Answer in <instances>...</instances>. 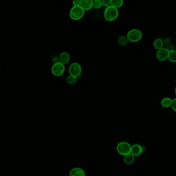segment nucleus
Masks as SVG:
<instances>
[{"label": "nucleus", "mask_w": 176, "mask_h": 176, "mask_svg": "<svg viewBox=\"0 0 176 176\" xmlns=\"http://www.w3.org/2000/svg\"><path fill=\"white\" fill-rule=\"evenodd\" d=\"M102 6L101 0H93V8L100 9Z\"/></svg>", "instance_id": "obj_18"}, {"label": "nucleus", "mask_w": 176, "mask_h": 176, "mask_svg": "<svg viewBox=\"0 0 176 176\" xmlns=\"http://www.w3.org/2000/svg\"><path fill=\"white\" fill-rule=\"evenodd\" d=\"M132 145L127 142H121L117 144L116 150L117 152L122 156H125L131 153Z\"/></svg>", "instance_id": "obj_4"}, {"label": "nucleus", "mask_w": 176, "mask_h": 176, "mask_svg": "<svg viewBox=\"0 0 176 176\" xmlns=\"http://www.w3.org/2000/svg\"><path fill=\"white\" fill-rule=\"evenodd\" d=\"M52 62H53L54 64H55V63H57V62H59V58H58V57H56V56H54L53 58H52Z\"/></svg>", "instance_id": "obj_25"}, {"label": "nucleus", "mask_w": 176, "mask_h": 176, "mask_svg": "<svg viewBox=\"0 0 176 176\" xmlns=\"http://www.w3.org/2000/svg\"><path fill=\"white\" fill-rule=\"evenodd\" d=\"M145 151V147L142 145L135 144L132 145L131 147V153L135 157H137L140 156Z\"/></svg>", "instance_id": "obj_8"}, {"label": "nucleus", "mask_w": 176, "mask_h": 176, "mask_svg": "<svg viewBox=\"0 0 176 176\" xmlns=\"http://www.w3.org/2000/svg\"><path fill=\"white\" fill-rule=\"evenodd\" d=\"M129 42L132 43L139 42L143 37V34L140 30L138 29H132L128 32L127 35Z\"/></svg>", "instance_id": "obj_3"}, {"label": "nucleus", "mask_w": 176, "mask_h": 176, "mask_svg": "<svg viewBox=\"0 0 176 176\" xmlns=\"http://www.w3.org/2000/svg\"><path fill=\"white\" fill-rule=\"evenodd\" d=\"M173 100L169 97H165L161 101V105L162 108L167 109L171 107Z\"/></svg>", "instance_id": "obj_11"}, {"label": "nucleus", "mask_w": 176, "mask_h": 176, "mask_svg": "<svg viewBox=\"0 0 176 176\" xmlns=\"http://www.w3.org/2000/svg\"><path fill=\"white\" fill-rule=\"evenodd\" d=\"M69 175L71 176H84L85 173L82 168L75 167L70 171Z\"/></svg>", "instance_id": "obj_12"}, {"label": "nucleus", "mask_w": 176, "mask_h": 176, "mask_svg": "<svg viewBox=\"0 0 176 176\" xmlns=\"http://www.w3.org/2000/svg\"><path fill=\"white\" fill-rule=\"evenodd\" d=\"M163 41L161 38H157L153 42V46L156 50H158L161 49L163 48L164 46Z\"/></svg>", "instance_id": "obj_14"}, {"label": "nucleus", "mask_w": 176, "mask_h": 176, "mask_svg": "<svg viewBox=\"0 0 176 176\" xmlns=\"http://www.w3.org/2000/svg\"><path fill=\"white\" fill-rule=\"evenodd\" d=\"M129 42V41L128 40V38L127 36H120L118 38V43L122 46L126 45Z\"/></svg>", "instance_id": "obj_15"}, {"label": "nucleus", "mask_w": 176, "mask_h": 176, "mask_svg": "<svg viewBox=\"0 0 176 176\" xmlns=\"http://www.w3.org/2000/svg\"><path fill=\"white\" fill-rule=\"evenodd\" d=\"M102 6L104 7L109 6L111 5V0H101Z\"/></svg>", "instance_id": "obj_20"}, {"label": "nucleus", "mask_w": 176, "mask_h": 176, "mask_svg": "<svg viewBox=\"0 0 176 176\" xmlns=\"http://www.w3.org/2000/svg\"><path fill=\"white\" fill-rule=\"evenodd\" d=\"M168 54L169 51L166 48H163L157 50L156 56L158 61L164 62L168 59Z\"/></svg>", "instance_id": "obj_7"}, {"label": "nucleus", "mask_w": 176, "mask_h": 176, "mask_svg": "<svg viewBox=\"0 0 176 176\" xmlns=\"http://www.w3.org/2000/svg\"><path fill=\"white\" fill-rule=\"evenodd\" d=\"M59 62L64 65L68 64L70 61V55L66 52H62L59 56Z\"/></svg>", "instance_id": "obj_10"}, {"label": "nucleus", "mask_w": 176, "mask_h": 176, "mask_svg": "<svg viewBox=\"0 0 176 176\" xmlns=\"http://www.w3.org/2000/svg\"><path fill=\"white\" fill-rule=\"evenodd\" d=\"M171 108L174 112L176 113V98L173 99L172 104H171Z\"/></svg>", "instance_id": "obj_23"}, {"label": "nucleus", "mask_w": 176, "mask_h": 176, "mask_svg": "<svg viewBox=\"0 0 176 176\" xmlns=\"http://www.w3.org/2000/svg\"><path fill=\"white\" fill-rule=\"evenodd\" d=\"M166 48L169 51V52L172 51H174V50H176V48H175L174 45L173 44H170L169 45H167L166 47Z\"/></svg>", "instance_id": "obj_22"}, {"label": "nucleus", "mask_w": 176, "mask_h": 176, "mask_svg": "<svg viewBox=\"0 0 176 176\" xmlns=\"http://www.w3.org/2000/svg\"><path fill=\"white\" fill-rule=\"evenodd\" d=\"M82 72V67L78 62H73L70 65L69 68V75L78 78Z\"/></svg>", "instance_id": "obj_6"}, {"label": "nucleus", "mask_w": 176, "mask_h": 176, "mask_svg": "<svg viewBox=\"0 0 176 176\" xmlns=\"http://www.w3.org/2000/svg\"><path fill=\"white\" fill-rule=\"evenodd\" d=\"M163 41L164 45H166V46L171 44V40L170 37L164 38L163 39Z\"/></svg>", "instance_id": "obj_21"}, {"label": "nucleus", "mask_w": 176, "mask_h": 176, "mask_svg": "<svg viewBox=\"0 0 176 176\" xmlns=\"http://www.w3.org/2000/svg\"><path fill=\"white\" fill-rule=\"evenodd\" d=\"M168 59L171 62H176V51L169 52Z\"/></svg>", "instance_id": "obj_17"}, {"label": "nucleus", "mask_w": 176, "mask_h": 176, "mask_svg": "<svg viewBox=\"0 0 176 176\" xmlns=\"http://www.w3.org/2000/svg\"><path fill=\"white\" fill-rule=\"evenodd\" d=\"M76 79H77V78H75V76L69 75L66 78V82L69 84H74L76 82Z\"/></svg>", "instance_id": "obj_19"}, {"label": "nucleus", "mask_w": 176, "mask_h": 176, "mask_svg": "<svg viewBox=\"0 0 176 176\" xmlns=\"http://www.w3.org/2000/svg\"><path fill=\"white\" fill-rule=\"evenodd\" d=\"M65 70V65L60 62L54 64L53 66L52 67V73L55 76H61L62 75H63Z\"/></svg>", "instance_id": "obj_5"}, {"label": "nucleus", "mask_w": 176, "mask_h": 176, "mask_svg": "<svg viewBox=\"0 0 176 176\" xmlns=\"http://www.w3.org/2000/svg\"><path fill=\"white\" fill-rule=\"evenodd\" d=\"M123 4V0H111V5L116 8H120Z\"/></svg>", "instance_id": "obj_16"}, {"label": "nucleus", "mask_w": 176, "mask_h": 176, "mask_svg": "<svg viewBox=\"0 0 176 176\" xmlns=\"http://www.w3.org/2000/svg\"><path fill=\"white\" fill-rule=\"evenodd\" d=\"M119 11L118 8L110 5L107 7L104 13V17L107 21L112 22L115 20L118 17Z\"/></svg>", "instance_id": "obj_1"}, {"label": "nucleus", "mask_w": 176, "mask_h": 176, "mask_svg": "<svg viewBox=\"0 0 176 176\" xmlns=\"http://www.w3.org/2000/svg\"><path fill=\"white\" fill-rule=\"evenodd\" d=\"M135 157L132 153H129L124 156L123 161L127 165H132L135 161Z\"/></svg>", "instance_id": "obj_13"}, {"label": "nucleus", "mask_w": 176, "mask_h": 176, "mask_svg": "<svg viewBox=\"0 0 176 176\" xmlns=\"http://www.w3.org/2000/svg\"><path fill=\"white\" fill-rule=\"evenodd\" d=\"M85 11L82 7L79 6H73L70 10L69 16L73 20H79L84 17Z\"/></svg>", "instance_id": "obj_2"}, {"label": "nucleus", "mask_w": 176, "mask_h": 176, "mask_svg": "<svg viewBox=\"0 0 176 176\" xmlns=\"http://www.w3.org/2000/svg\"><path fill=\"white\" fill-rule=\"evenodd\" d=\"M80 6L85 11H88L93 7V0H81Z\"/></svg>", "instance_id": "obj_9"}, {"label": "nucleus", "mask_w": 176, "mask_h": 176, "mask_svg": "<svg viewBox=\"0 0 176 176\" xmlns=\"http://www.w3.org/2000/svg\"><path fill=\"white\" fill-rule=\"evenodd\" d=\"M81 4V0H73L72 4L73 6H79Z\"/></svg>", "instance_id": "obj_24"}, {"label": "nucleus", "mask_w": 176, "mask_h": 176, "mask_svg": "<svg viewBox=\"0 0 176 176\" xmlns=\"http://www.w3.org/2000/svg\"><path fill=\"white\" fill-rule=\"evenodd\" d=\"M174 94H175L176 96V87H175V88H174Z\"/></svg>", "instance_id": "obj_26"}]
</instances>
